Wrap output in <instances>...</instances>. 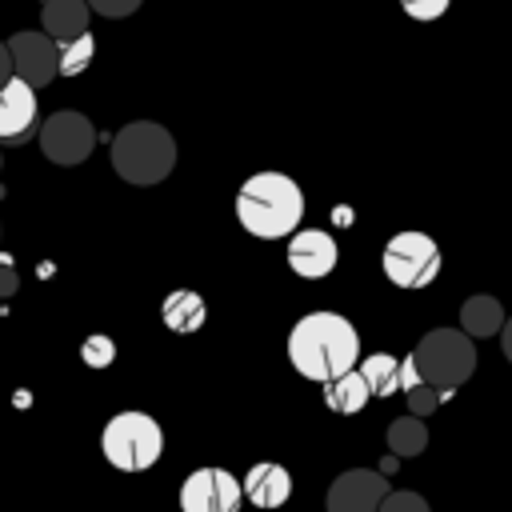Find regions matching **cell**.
<instances>
[{
    "mask_svg": "<svg viewBox=\"0 0 512 512\" xmlns=\"http://www.w3.org/2000/svg\"><path fill=\"white\" fill-rule=\"evenodd\" d=\"M288 360L304 380H332L360 364V336L340 312H304L288 332Z\"/></svg>",
    "mask_w": 512,
    "mask_h": 512,
    "instance_id": "obj_1",
    "label": "cell"
},
{
    "mask_svg": "<svg viewBox=\"0 0 512 512\" xmlns=\"http://www.w3.org/2000/svg\"><path fill=\"white\" fill-rule=\"evenodd\" d=\"M236 220L256 240H288L304 220V192L284 172H252L236 192Z\"/></svg>",
    "mask_w": 512,
    "mask_h": 512,
    "instance_id": "obj_2",
    "label": "cell"
},
{
    "mask_svg": "<svg viewBox=\"0 0 512 512\" xmlns=\"http://www.w3.org/2000/svg\"><path fill=\"white\" fill-rule=\"evenodd\" d=\"M112 168L120 180L136 188L160 184L176 168V140L164 124L156 120H132L112 136Z\"/></svg>",
    "mask_w": 512,
    "mask_h": 512,
    "instance_id": "obj_3",
    "label": "cell"
},
{
    "mask_svg": "<svg viewBox=\"0 0 512 512\" xmlns=\"http://www.w3.org/2000/svg\"><path fill=\"white\" fill-rule=\"evenodd\" d=\"M412 360H416V372L424 384L452 392L464 380H472V372H476V340L464 328H432L416 340Z\"/></svg>",
    "mask_w": 512,
    "mask_h": 512,
    "instance_id": "obj_4",
    "label": "cell"
},
{
    "mask_svg": "<svg viewBox=\"0 0 512 512\" xmlns=\"http://www.w3.org/2000/svg\"><path fill=\"white\" fill-rule=\"evenodd\" d=\"M100 452L116 472H148L164 456V432L148 412H116L100 432Z\"/></svg>",
    "mask_w": 512,
    "mask_h": 512,
    "instance_id": "obj_5",
    "label": "cell"
},
{
    "mask_svg": "<svg viewBox=\"0 0 512 512\" xmlns=\"http://www.w3.org/2000/svg\"><path fill=\"white\" fill-rule=\"evenodd\" d=\"M440 244L428 232H396L384 252H380V268L396 288H428L440 276Z\"/></svg>",
    "mask_w": 512,
    "mask_h": 512,
    "instance_id": "obj_6",
    "label": "cell"
},
{
    "mask_svg": "<svg viewBox=\"0 0 512 512\" xmlns=\"http://www.w3.org/2000/svg\"><path fill=\"white\" fill-rule=\"evenodd\" d=\"M92 148H96V124L76 108H60L40 124V152L60 168L84 164Z\"/></svg>",
    "mask_w": 512,
    "mask_h": 512,
    "instance_id": "obj_7",
    "label": "cell"
},
{
    "mask_svg": "<svg viewBox=\"0 0 512 512\" xmlns=\"http://www.w3.org/2000/svg\"><path fill=\"white\" fill-rule=\"evenodd\" d=\"M244 484L228 468H196L180 484V512H240Z\"/></svg>",
    "mask_w": 512,
    "mask_h": 512,
    "instance_id": "obj_8",
    "label": "cell"
},
{
    "mask_svg": "<svg viewBox=\"0 0 512 512\" xmlns=\"http://www.w3.org/2000/svg\"><path fill=\"white\" fill-rule=\"evenodd\" d=\"M12 52V72L28 80L32 88H48L60 76V44L40 28V32H16L8 40Z\"/></svg>",
    "mask_w": 512,
    "mask_h": 512,
    "instance_id": "obj_9",
    "label": "cell"
},
{
    "mask_svg": "<svg viewBox=\"0 0 512 512\" xmlns=\"http://www.w3.org/2000/svg\"><path fill=\"white\" fill-rule=\"evenodd\" d=\"M388 496V480L368 468H348L328 484L324 508L328 512H376L380 500Z\"/></svg>",
    "mask_w": 512,
    "mask_h": 512,
    "instance_id": "obj_10",
    "label": "cell"
},
{
    "mask_svg": "<svg viewBox=\"0 0 512 512\" xmlns=\"http://www.w3.org/2000/svg\"><path fill=\"white\" fill-rule=\"evenodd\" d=\"M340 260L336 240L324 228H296L288 236V268L300 280H324Z\"/></svg>",
    "mask_w": 512,
    "mask_h": 512,
    "instance_id": "obj_11",
    "label": "cell"
},
{
    "mask_svg": "<svg viewBox=\"0 0 512 512\" xmlns=\"http://www.w3.org/2000/svg\"><path fill=\"white\" fill-rule=\"evenodd\" d=\"M36 128V88L12 76L0 88V144H20Z\"/></svg>",
    "mask_w": 512,
    "mask_h": 512,
    "instance_id": "obj_12",
    "label": "cell"
},
{
    "mask_svg": "<svg viewBox=\"0 0 512 512\" xmlns=\"http://www.w3.org/2000/svg\"><path fill=\"white\" fill-rule=\"evenodd\" d=\"M244 500L272 512V508H284L288 496H292V472L276 460H256L248 472H244Z\"/></svg>",
    "mask_w": 512,
    "mask_h": 512,
    "instance_id": "obj_13",
    "label": "cell"
},
{
    "mask_svg": "<svg viewBox=\"0 0 512 512\" xmlns=\"http://www.w3.org/2000/svg\"><path fill=\"white\" fill-rule=\"evenodd\" d=\"M40 24L56 44L76 40L92 24V4L88 0H40Z\"/></svg>",
    "mask_w": 512,
    "mask_h": 512,
    "instance_id": "obj_14",
    "label": "cell"
},
{
    "mask_svg": "<svg viewBox=\"0 0 512 512\" xmlns=\"http://www.w3.org/2000/svg\"><path fill=\"white\" fill-rule=\"evenodd\" d=\"M204 316H208V308H204L200 292H192V288H176V292H168L164 304H160V320H164V328L176 332V336L200 332Z\"/></svg>",
    "mask_w": 512,
    "mask_h": 512,
    "instance_id": "obj_15",
    "label": "cell"
},
{
    "mask_svg": "<svg viewBox=\"0 0 512 512\" xmlns=\"http://www.w3.org/2000/svg\"><path fill=\"white\" fill-rule=\"evenodd\" d=\"M504 304L488 292H476L460 304V328L472 336V340H488V336H500L504 332Z\"/></svg>",
    "mask_w": 512,
    "mask_h": 512,
    "instance_id": "obj_16",
    "label": "cell"
},
{
    "mask_svg": "<svg viewBox=\"0 0 512 512\" xmlns=\"http://www.w3.org/2000/svg\"><path fill=\"white\" fill-rule=\"evenodd\" d=\"M368 400H372V388H368V380H364L360 368H348V372L324 380V404L332 412H340V416H356Z\"/></svg>",
    "mask_w": 512,
    "mask_h": 512,
    "instance_id": "obj_17",
    "label": "cell"
},
{
    "mask_svg": "<svg viewBox=\"0 0 512 512\" xmlns=\"http://www.w3.org/2000/svg\"><path fill=\"white\" fill-rule=\"evenodd\" d=\"M356 368L364 372L372 396H392V392H400V360H396V356L372 352V356H364Z\"/></svg>",
    "mask_w": 512,
    "mask_h": 512,
    "instance_id": "obj_18",
    "label": "cell"
},
{
    "mask_svg": "<svg viewBox=\"0 0 512 512\" xmlns=\"http://www.w3.org/2000/svg\"><path fill=\"white\" fill-rule=\"evenodd\" d=\"M388 448H392V456H420L428 448V432H424L420 416L408 412V416L392 420L388 424Z\"/></svg>",
    "mask_w": 512,
    "mask_h": 512,
    "instance_id": "obj_19",
    "label": "cell"
},
{
    "mask_svg": "<svg viewBox=\"0 0 512 512\" xmlns=\"http://www.w3.org/2000/svg\"><path fill=\"white\" fill-rule=\"evenodd\" d=\"M92 56H96L92 32H84V36H76V40H64V44H60V76H80V72L92 64Z\"/></svg>",
    "mask_w": 512,
    "mask_h": 512,
    "instance_id": "obj_20",
    "label": "cell"
},
{
    "mask_svg": "<svg viewBox=\"0 0 512 512\" xmlns=\"http://www.w3.org/2000/svg\"><path fill=\"white\" fill-rule=\"evenodd\" d=\"M80 360H84L88 368H108V364L116 360V344H112V336L92 332V336L80 344Z\"/></svg>",
    "mask_w": 512,
    "mask_h": 512,
    "instance_id": "obj_21",
    "label": "cell"
},
{
    "mask_svg": "<svg viewBox=\"0 0 512 512\" xmlns=\"http://www.w3.org/2000/svg\"><path fill=\"white\" fill-rule=\"evenodd\" d=\"M376 512H428V500L420 492H408V488H388V496L380 500Z\"/></svg>",
    "mask_w": 512,
    "mask_h": 512,
    "instance_id": "obj_22",
    "label": "cell"
},
{
    "mask_svg": "<svg viewBox=\"0 0 512 512\" xmlns=\"http://www.w3.org/2000/svg\"><path fill=\"white\" fill-rule=\"evenodd\" d=\"M404 396H408V412H412V416H428V412L440 408V396H444V392L432 388V384H416V388H408Z\"/></svg>",
    "mask_w": 512,
    "mask_h": 512,
    "instance_id": "obj_23",
    "label": "cell"
},
{
    "mask_svg": "<svg viewBox=\"0 0 512 512\" xmlns=\"http://www.w3.org/2000/svg\"><path fill=\"white\" fill-rule=\"evenodd\" d=\"M448 4H452V0H400V8H404L412 20H420V24L440 20V16L448 12Z\"/></svg>",
    "mask_w": 512,
    "mask_h": 512,
    "instance_id": "obj_24",
    "label": "cell"
},
{
    "mask_svg": "<svg viewBox=\"0 0 512 512\" xmlns=\"http://www.w3.org/2000/svg\"><path fill=\"white\" fill-rule=\"evenodd\" d=\"M92 4V12L96 16H108V20H124V16H132L144 0H88Z\"/></svg>",
    "mask_w": 512,
    "mask_h": 512,
    "instance_id": "obj_25",
    "label": "cell"
},
{
    "mask_svg": "<svg viewBox=\"0 0 512 512\" xmlns=\"http://www.w3.org/2000/svg\"><path fill=\"white\" fill-rule=\"evenodd\" d=\"M16 288H20V276H16L12 260H8V256H0V300H4V296H12Z\"/></svg>",
    "mask_w": 512,
    "mask_h": 512,
    "instance_id": "obj_26",
    "label": "cell"
},
{
    "mask_svg": "<svg viewBox=\"0 0 512 512\" xmlns=\"http://www.w3.org/2000/svg\"><path fill=\"white\" fill-rule=\"evenodd\" d=\"M416 384H424V380H420V372H416V360H412V352H408V356L400 360V388L408 392V388H416Z\"/></svg>",
    "mask_w": 512,
    "mask_h": 512,
    "instance_id": "obj_27",
    "label": "cell"
},
{
    "mask_svg": "<svg viewBox=\"0 0 512 512\" xmlns=\"http://www.w3.org/2000/svg\"><path fill=\"white\" fill-rule=\"evenodd\" d=\"M16 72H12V52H8V40H0V88L12 80Z\"/></svg>",
    "mask_w": 512,
    "mask_h": 512,
    "instance_id": "obj_28",
    "label": "cell"
},
{
    "mask_svg": "<svg viewBox=\"0 0 512 512\" xmlns=\"http://www.w3.org/2000/svg\"><path fill=\"white\" fill-rule=\"evenodd\" d=\"M500 348H504V356H508V364H512V316L504 320V332H500Z\"/></svg>",
    "mask_w": 512,
    "mask_h": 512,
    "instance_id": "obj_29",
    "label": "cell"
}]
</instances>
